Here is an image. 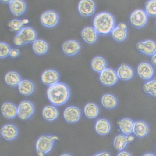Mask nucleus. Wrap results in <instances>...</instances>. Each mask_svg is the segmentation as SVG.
Segmentation results:
<instances>
[{
	"label": "nucleus",
	"instance_id": "4468645a",
	"mask_svg": "<svg viewBox=\"0 0 156 156\" xmlns=\"http://www.w3.org/2000/svg\"><path fill=\"white\" fill-rule=\"evenodd\" d=\"M112 35L114 39L118 42H122L128 35V27L124 23H121L115 27Z\"/></svg>",
	"mask_w": 156,
	"mask_h": 156
},
{
	"label": "nucleus",
	"instance_id": "e433bc0d",
	"mask_svg": "<svg viewBox=\"0 0 156 156\" xmlns=\"http://www.w3.org/2000/svg\"><path fill=\"white\" fill-rule=\"evenodd\" d=\"M93 156H111L110 154L107 152H103L96 154Z\"/></svg>",
	"mask_w": 156,
	"mask_h": 156
},
{
	"label": "nucleus",
	"instance_id": "a211bd4d",
	"mask_svg": "<svg viewBox=\"0 0 156 156\" xmlns=\"http://www.w3.org/2000/svg\"><path fill=\"white\" fill-rule=\"evenodd\" d=\"M1 111L3 116L7 119H13L18 114V107L14 104L9 102L3 104Z\"/></svg>",
	"mask_w": 156,
	"mask_h": 156
},
{
	"label": "nucleus",
	"instance_id": "ea45409f",
	"mask_svg": "<svg viewBox=\"0 0 156 156\" xmlns=\"http://www.w3.org/2000/svg\"><path fill=\"white\" fill-rule=\"evenodd\" d=\"M128 139L129 143H130L134 140V137L133 136H128Z\"/></svg>",
	"mask_w": 156,
	"mask_h": 156
},
{
	"label": "nucleus",
	"instance_id": "f257e3e1",
	"mask_svg": "<svg viewBox=\"0 0 156 156\" xmlns=\"http://www.w3.org/2000/svg\"><path fill=\"white\" fill-rule=\"evenodd\" d=\"M47 93L50 102L56 106L64 104L67 103L70 96L69 87L62 82H58L50 86Z\"/></svg>",
	"mask_w": 156,
	"mask_h": 156
},
{
	"label": "nucleus",
	"instance_id": "c756f323",
	"mask_svg": "<svg viewBox=\"0 0 156 156\" xmlns=\"http://www.w3.org/2000/svg\"><path fill=\"white\" fill-rule=\"evenodd\" d=\"M85 115L90 119L96 118L99 113V109L98 106L92 103H87L84 109Z\"/></svg>",
	"mask_w": 156,
	"mask_h": 156
},
{
	"label": "nucleus",
	"instance_id": "6ab92c4d",
	"mask_svg": "<svg viewBox=\"0 0 156 156\" xmlns=\"http://www.w3.org/2000/svg\"><path fill=\"white\" fill-rule=\"evenodd\" d=\"M98 34L94 27H87L82 30L81 36L83 40L87 43L93 44L97 40Z\"/></svg>",
	"mask_w": 156,
	"mask_h": 156
},
{
	"label": "nucleus",
	"instance_id": "473e14b6",
	"mask_svg": "<svg viewBox=\"0 0 156 156\" xmlns=\"http://www.w3.org/2000/svg\"><path fill=\"white\" fill-rule=\"evenodd\" d=\"M143 89L145 93L156 97V77L146 82L144 85Z\"/></svg>",
	"mask_w": 156,
	"mask_h": 156
},
{
	"label": "nucleus",
	"instance_id": "393cba45",
	"mask_svg": "<svg viewBox=\"0 0 156 156\" xmlns=\"http://www.w3.org/2000/svg\"><path fill=\"white\" fill-rule=\"evenodd\" d=\"M149 127L145 122L139 121L134 123L133 132L136 136L139 137H143L147 135Z\"/></svg>",
	"mask_w": 156,
	"mask_h": 156
},
{
	"label": "nucleus",
	"instance_id": "79ce46f5",
	"mask_svg": "<svg viewBox=\"0 0 156 156\" xmlns=\"http://www.w3.org/2000/svg\"><path fill=\"white\" fill-rule=\"evenodd\" d=\"M60 156H72L70 155H69V154H62V155H61Z\"/></svg>",
	"mask_w": 156,
	"mask_h": 156
},
{
	"label": "nucleus",
	"instance_id": "20e7f679",
	"mask_svg": "<svg viewBox=\"0 0 156 156\" xmlns=\"http://www.w3.org/2000/svg\"><path fill=\"white\" fill-rule=\"evenodd\" d=\"M37 34L33 28L24 27L14 37L13 42L16 46H22L28 43H33L37 40Z\"/></svg>",
	"mask_w": 156,
	"mask_h": 156
},
{
	"label": "nucleus",
	"instance_id": "4c0bfd02",
	"mask_svg": "<svg viewBox=\"0 0 156 156\" xmlns=\"http://www.w3.org/2000/svg\"><path fill=\"white\" fill-rule=\"evenodd\" d=\"M117 156H132L129 152L126 151H122L119 152Z\"/></svg>",
	"mask_w": 156,
	"mask_h": 156
},
{
	"label": "nucleus",
	"instance_id": "f704fd0d",
	"mask_svg": "<svg viewBox=\"0 0 156 156\" xmlns=\"http://www.w3.org/2000/svg\"><path fill=\"white\" fill-rule=\"evenodd\" d=\"M11 49L8 44L4 42L0 43V58H5L10 55Z\"/></svg>",
	"mask_w": 156,
	"mask_h": 156
},
{
	"label": "nucleus",
	"instance_id": "7c9ffc66",
	"mask_svg": "<svg viewBox=\"0 0 156 156\" xmlns=\"http://www.w3.org/2000/svg\"><path fill=\"white\" fill-rule=\"evenodd\" d=\"M27 19H14L9 23L8 26L12 31L19 33L24 28L25 24H27Z\"/></svg>",
	"mask_w": 156,
	"mask_h": 156
},
{
	"label": "nucleus",
	"instance_id": "58836bf2",
	"mask_svg": "<svg viewBox=\"0 0 156 156\" xmlns=\"http://www.w3.org/2000/svg\"><path fill=\"white\" fill-rule=\"evenodd\" d=\"M151 62L154 65L156 66V53L152 56Z\"/></svg>",
	"mask_w": 156,
	"mask_h": 156
},
{
	"label": "nucleus",
	"instance_id": "aec40b11",
	"mask_svg": "<svg viewBox=\"0 0 156 156\" xmlns=\"http://www.w3.org/2000/svg\"><path fill=\"white\" fill-rule=\"evenodd\" d=\"M116 73L118 78L125 81L130 80L134 75V71L132 68L125 64L120 66Z\"/></svg>",
	"mask_w": 156,
	"mask_h": 156
},
{
	"label": "nucleus",
	"instance_id": "6e6552de",
	"mask_svg": "<svg viewBox=\"0 0 156 156\" xmlns=\"http://www.w3.org/2000/svg\"><path fill=\"white\" fill-rule=\"evenodd\" d=\"M59 20L58 13L53 10L47 11L43 13L41 17V23L48 28H52L56 26Z\"/></svg>",
	"mask_w": 156,
	"mask_h": 156
},
{
	"label": "nucleus",
	"instance_id": "1a4fd4ad",
	"mask_svg": "<svg viewBox=\"0 0 156 156\" xmlns=\"http://www.w3.org/2000/svg\"><path fill=\"white\" fill-rule=\"evenodd\" d=\"M78 9L82 15L89 16L93 15L95 11V4L94 1L91 0H82L79 3Z\"/></svg>",
	"mask_w": 156,
	"mask_h": 156
},
{
	"label": "nucleus",
	"instance_id": "dca6fc26",
	"mask_svg": "<svg viewBox=\"0 0 156 156\" xmlns=\"http://www.w3.org/2000/svg\"><path fill=\"white\" fill-rule=\"evenodd\" d=\"M138 74L143 79H150L154 74V70L152 66L147 63H141L137 67Z\"/></svg>",
	"mask_w": 156,
	"mask_h": 156
},
{
	"label": "nucleus",
	"instance_id": "0eeeda50",
	"mask_svg": "<svg viewBox=\"0 0 156 156\" xmlns=\"http://www.w3.org/2000/svg\"><path fill=\"white\" fill-rule=\"evenodd\" d=\"M100 79L103 85L106 86H112L117 82L118 77L114 70L107 68L100 74Z\"/></svg>",
	"mask_w": 156,
	"mask_h": 156
},
{
	"label": "nucleus",
	"instance_id": "9d476101",
	"mask_svg": "<svg viewBox=\"0 0 156 156\" xmlns=\"http://www.w3.org/2000/svg\"><path fill=\"white\" fill-rule=\"evenodd\" d=\"M139 51L144 54L152 56L156 53V43L151 40L140 41L136 45Z\"/></svg>",
	"mask_w": 156,
	"mask_h": 156
},
{
	"label": "nucleus",
	"instance_id": "c9c22d12",
	"mask_svg": "<svg viewBox=\"0 0 156 156\" xmlns=\"http://www.w3.org/2000/svg\"><path fill=\"white\" fill-rule=\"evenodd\" d=\"M20 52L18 49H11L10 53V56L12 58H15L18 57L20 54Z\"/></svg>",
	"mask_w": 156,
	"mask_h": 156
},
{
	"label": "nucleus",
	"instance_id": "39448f33",
	"mask_svg": "<svg viewBox=\"0 0 156 156\" xmlns=\"http://www.w3.org/2000/svg\"><path fill=\"white\" fill-rule=\"evenodd\" d=\"M35 111V107L31 102L23 101L18 107L17 115L23 121L28 120L33 115Z\"/></svg>",
	"mask_w": 156,
	"mask_h": 156
},
{
	"label": "nucleus",
	"instance_id": "c85d7f7f",
	"mask_svg": "<svg viewBox=\"0 0 156 156\" xmlns=\"http://www.w3.org/2000/svg\"><path fill=\"white\" fill-rule=\"evenodd\" d=\"M102 105L105 108L112 109L116 107L117 105L118 101L114 96L110 94H106L102 96L101 98Z\"/></svg>",
	"mask_w": 156,
	"mask_h": 156
},
{
	"label": "nucleus",
	"instance_id": "ddd939ff",
	"mask_svg": "<svg viewBox=\"0 0 156 156\" xmlns=\"http://www.w3.org/2000/svg\"><path fill=\"white\" fill-rule=\"evenodd\" d=\"M62 48L66 54L69 56H73L76 55L80 51L81 46L78 41L70 40L64 43Z\"/></svg>",
	"mask_w": 156,
	"mask_h": 156
},
{
	"label": "nucleus",
	"instance_id": "2f4dec72",
	"mask_svg": "<svg viewBox=\"0 0 156 156\" xmlns=\"http://www.w3.org/2000/svg\"><path fill=\"white\" fill-rule=\"evenodd\" d=\"M128 143V136L121 134L115 138L113 145L116 149L121 150L124 149Z\"/></svg>",
	"mask_w": 156,
	"mask_h": 156
},
{
	"label": "nucleus",
	"instance_id": "a878e982",
	"mask_svg": "<svg viewBox=\"0 0 156 156\" xmlns=\"http://www.w3.org/2000/svg\"><path fill=\"white\" fill-rule=\"evenodd\" d=\"M5 82L11 87H15L19 86L22 81L21 77L15 71H10L7 73L5 77Z\"/></svg>",
	"mask_w": 156,
	"mask_h": 156
},
{
	"label": "nucleus",
	"instance_id": "cd10ccee",
	"mask_svg": "<svg viewBox=\"0 0 156 156\" xmlns=\"http://www.w3.org/2000/svg\"><path fill=\"white\" fill-rule=\"evenodd\" d=\"M91 67L95 71L101 73L107 69L106 61L103 57L97 56L93 59L91 63Z\"/></svg>",
	"mask_w": 156,
	"mask_h": 156
},
{
	"label": "nucleus",
	"instance_id": "9b49d317",
	"mask_svg": "<svg viewBox=\"0 0 156 156\" xmlns=\"http://www.w3.org/2000/svg\"><path fill=\"white\" fill-rule=\"evenodd\" d=\"M63 115L66 121L71 123H75L80 119L81 112L78 107L70 106L64 110Z\"/></svg>",
	"mask_w": 156,
	"mask_h": 156
},
{
	"label": "nucleus",
	"instance_id": "f8f14e48",
	"mask_svg": "<svg viewBox=\"0 0 156 156\" xmlns=\"http://www.w3.org/2000/svg\"><path fill=\"white\" fill-rule=\"evenodd\" d=\"M60 75L59 73L54 70H46L43 73L42 76L43 83L50 86L58 83Z\"/></svg>",
	"mask_w": 156,
	"mask_h": 156
},
{
	"label": "nucleus",
	"instance_id": "f3484780",
	"mask_svg": "<svg viewBox=\"0 0 156 156\" xmlns=\"http://www.w3.org/2000/svg\"><path fill=\"white\" fill-rule=\"evenodd\" d=\"M9 6L11 11L17 17L22 15L27 9L26 2L22 0H12L9 3Z\"/></svg>",
	"mask_w": 156,
	"mask_h": 156
},
{
	"label": "nucleus",
	"instance_id": "72a5a7b5",
	"mask_svg": "<svg viewBox=\"0 0 156 156\" xmlns=\"http://www.w3.org/2000/svg\"><path fill=\"white\" fill-rule=\"evenodd\" d=\"M146 10L148 15L151 17H156V0L148 2L146 5Z\"/></svg>",
	"mask_w": 156,
	"mask_h": 156
},
{
	"label": "nucleus",
	"instance_id": "2eb2a0df",
	"mask_svg": "<svg viewBox=\"0 0 156 156\" xmlns=\"http://www.w3.org/2000/svg\"><path fill=\"white\" fill-rule=\"evenodd\" d=\"M1 133L4 139L11 141L17 138L18 135L19 131L16 127L9 124L5 125L2 127Z\"/></svg>",
	"mask_w": 156,
	"mask_h": 156
},
{
	"label": "nucleus",
	"instance_id": "7ed1b4c3",
	"mask_svg": "<svg viewBox=\"0 0 156 156\" xmlns=\"http://www.w3.org/2000/svg\"><path fill=\"white\" fill-rule=\"evenodd\" d=\"M59 138L56 136H41L37 140L36 149L38 156H44L52 149L54 144Z\"/></svg>",
	"mask_w": 156,
	"mask_h": 156
},
{
	"label": "nucleus",
	"instance_id": "f03ea898",
	"mask_svg": "<svg viewBox=\"0 0 156 156\" xmlns=\"http://www.w3.org/2000/svg\"><path fill=\"white\" fill-rule=\"evenodd\" d=\"M93 26L98 34L103 35H109L115 28V19L109 13H100L94 17Z\"/></svg>",
	"mask_w": 156,
	"mask_h": 156
},
{
	"label": "nucleus",
	"instance_id": "37998d69",
	"mask_svg": "<svg viewBox=\"0 0 156 156\" xmlns=\"http://www.w3.org/2000/svg\"><path fill=\"white\" fill-rule=\"evenodd\" d=\"M11 1H1L2 2L5 3H9Z\"/></svg>",
	"mask_w": 156,
	"mask_h": 156
},
{
	"label": "nucleus",
	"instance_id": "5701e85b",
	"mask_svg": "<svg viewBox=\"0 0 156 156\" xmlns=\"http://www.w3.org/2000/svg\"><path fill=\"white\" fill-rule=\"evenodd\" d=\"M95 129L98 133L102 135H107L111 131L110 123L106 119H100L96 122Z\"/></svg>",
	"mask_w": 156,
	"mask_h": 156
},
{
	"label": "nucleus",
	"instance_id": "a19ab883",
	"mask_svg": "<svg viewBox=\"0 0 156 156\" xmlns=\"http://www.w3.org/2000/svg\"><path fill=\"white\" fill-rule=\"evenodd\" d=\"M143 156H155V155H154V154H144V155H143Z\"/></svg>",
	"mask_w": 156,
	"mask_h": 156
},
{
	"label": "nucleus",
	"instance_id": "423d86ee",
	"mask_svg": "<svg viewBox=\"0 0 156 156\" xmlns=\"http://www.w3.org/2000/svg\"><path fill=\"white\" fill-rule=\"evenodd\" d=\"M130 21L133 26L135 27L142 28L147 22V14L143 10H135L130 15Z\"/></svg>",
	"mask_w": 156,
	"mask_h": 156
},
{
	"label": "nucleus",
	"instance_id": "bb28decb",
	"mask_svg": "<svg viewBox=\"0 0 156 156\" xmlns=\"http://www.w3.org/2000/svg\"><path fill=\"white\" fill-rule=\"evenodd\" d=\"M33 48L34 52L37 54L42 55L47 53L49 45L45 41L42 39H37L33 42Z\"/></svg>",
	"mask_w": 156,
	"mask_h": 156
},
{
	"label": "nucleus",
	"instance_id": "4be33fe9",
	"mask_svg": "<svg viewBox=\"0 0 156 156\" xmlns=\"http://www.w3.org/2000/svg\"><path fill=\"white\" fill-rule=\"evenodd\" d=\"M134 123L129 118H124L118 122L122 132L126 135H130L133 132Z\"/></svg>",
	"mask_w": 156,
	"mask_h": 156
},
{
	"label": "nucleus",
	"instance_id": "b1692460",
	"mask_svg": "<svg viewBox=\"0 0 156 156\" xmlns=\"http://www.w3.org/2000/svg\"><path fill=\"white\" fill-rule=\"evenodd\" d=\"M43 117L47 121H52L56 119L59 115V111L56 107L49 105L44 107L42 112Z\"/></svg>",
	"mask_w": 156,
	"mask_h": 156
},
{
	"label": "nucleus",
	"instance_id": "412c9836",
	"mask_svg": "<svg viewBox=\"0 0 156 156\" xmlns=\"http://www.w3.org/2000/svg\"><path fill=\"white\" fill-rule=\"evenodd\" d=\"M18 86L20 92L24 96H30L33 94L35 90L34 85L29 80H22Z\"/></svg>",
	"mask_w": 156,
	"mask_h": 156
}]
</instances>
